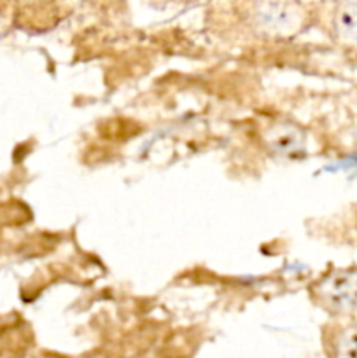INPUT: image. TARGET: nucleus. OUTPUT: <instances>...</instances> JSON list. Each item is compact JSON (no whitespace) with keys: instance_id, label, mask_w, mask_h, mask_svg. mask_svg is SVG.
<instances>
[{"instance_id":"nucleus-1","label":"nucleus","mask_w":357,"mask_h":358,"mask_svg":"<svg viewBox=\"0 0 357 358\" xmlns=\"http://www.w3.org/2000/svg\"><path fill=\"white\" fill-rule=\"evenodd\" d=\"M209 30L231 44H280L312 27V6L303 0H224L210 9Z\"/></svg>"},{"instance_id":"nucleus-2","label":"nucleus","mask_w":357,"mask_h":358,"mask_svg":"<svg viewBox=\"0 0 357 358\" xmlns=\"http://www.w3.org/2000/svg\"><path fill=\"white\" fill-rule=\"evenodd\" d=\"M308 299L335 320H357V264L331 266L308 285Z\"/></svg>"},{"instance_id":"nucleus-3","label":"nucleus","mask_w":357,"mask_h":358,"mask_svg":"<svg viewBox=\"0 0 357 358\" xmlns=\"http://www.w3.org/2000/svg\"><path fill=\"white\" fill-rule=\"evenodd\" d=\"M312 6V27L332 45L357 55V0H318Z\"/></svg>"},{"instance_id":"nucleus-4","label":"nucleus","mask_w":357,"mask_h":358,"mask_svg":"<svg viewBox=\"0 0 357 358\" xmlns=\"http://www.w3.org/2000/svg\"><path fill=\"white\" fill-rule=\"evenodd\" d=\"M261 142L272 156L294 159L307 150V133L296 122L273 121L262 129Z\"/></svg>"},{"instance_id":"nucleus-5","label":"nucleus","mask_w":357,"mask_h":358,"mask_svg":"<svg viewBox=\"0 0 357 358\" xmlns=\"http://www.w3.org/2000/svg\"><path fill=\"white\" fill-rule=\"evenodd\" d=\"M322 350L328 357L357 358V320H331L322 325Z\"/></svg>"}]
</instances>
